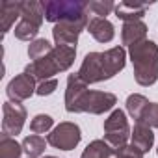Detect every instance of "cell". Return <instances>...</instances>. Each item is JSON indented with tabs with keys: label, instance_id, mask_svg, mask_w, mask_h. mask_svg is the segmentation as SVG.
I'll return each instance as SVG.
<instances>
[{
	"label": "cell",
	"instance_id": "cell-1",
	"mask_svg": "<svg viewBox=\"0 0 158 158\" xmlns=\"http://www.w3.org/2000/svg\"><path fill=\"white\" fill-rule=\"evenodd\" d=\"M117 104V97L108 91H89L88 84L82 80L78 73L67 76V89H65V110L69 114H93L101 115L110 112Z\"/></svg>",
	"mask_w": 158,
	"mask_h": 158
},
{
	"label": "cell",
	"instance_id": "cell-2",
	"mask_svg": "<svg viewBox=\"0 0 158 158\" xmlns=\"http://www.w3.org/2000/svg\"><path fill=\"white\" fill-rule=\"evenodd\" d=\"M127 63V52L123 47H114L104 52H89L86 54L78 76L89 86V84H99L104 80L114 78L119 71L125 69Z\"/></svg>",
	"mask_w": 158,
	"mask_h": 158
},
{
	"label": "cell",
	"instance_id": "cell-3",
	"mask_svg": "<svg viewBox=\"0 0 158 158\" xmlns=\"http://www.w3.org/2000/svg\"><path fill=\"white\" fill-rule=\"evenodd\" d=\"M128 56L134 65V78L139 86H152L158 80V45L143 39L128 47Z\"/></svg>",
	"mask_w": 158,
	"mask_h": 158
},
{
	"label": "cell",
	"instance_id": "cell-4",
	"mask_svg": "<svg viewBox=\"0 0 158 158\" xmlns=\"http://www.w3.org/2000/svg\"><path fill=\"white\" fill-rule=\"evenodd\" d=\"M76 58V47H63V45H56L45 58L32 61L30 65H26V73H30L35 80L45 82L54 78V74L67 71Z\"/></svg>",
	"mask_w": 158,
	"mask_h": 158
},
{
	"label": "cell",
	"instance_id": "cell-5",
	"mask_svg": "<svg viewBox=\"0 0 158 158\" xmlns=\"http://www.w3.org/2000/svg\"><path fill=\"white\" fill-rule=\"evenodd\" d=\"M45 19V4L37 0L21 2V21L15 24V37L21 41H35V35Z\"/></svg>",
	"mask_w": 158,
	"mask_h": 158
},
{
	"label": "cell",
	"instance_id": "cell-6",
	"mask_svg": "<svg viewBox=\"0 0 158 158\" xmlns=\"http://www.w3.org/2000/svg\"><path fill=\"white\" fill-rule=\"evenodd\" d=\"M45 4V19L48 23H61V21H78L88 17L89 6L84 0H48Z\"/></svg>",
	"mask_w": 158,
	"mask_h": 158
},
{
	"label": "cell",
	"instance_id": "cell-7",
	"mask_svg": "<svg viewBox=\"0 0 158 158\" xmlns=\"http://www.w3.org/2000/svg\"><path fill=\"white\" fill-rule=\"evenodd\" d=\"M132 136V130L128 127L127 115L123 110H114L108 119L104 121V141L114 147V149H121L125 145H128V138Z\"/></svg>",
	"mask_w": 158,
	"mask_h": 158
},
{
	"label": "cell",
	"instance_id": "cell-8",
	"mask_svg": "<svg viewBox=\"0 0 158 158\" xmlns=\"http://www.w3.org/2000/svg\"><path fill=\"white\" fill-rule=\"evenodd\" d=\"M82 139V132H80V127L76 123H60L56 128H52V132L47 136V141L48 145H52L54 149H60V151H73Z\"/></svg>",
	"mask_w": 158,
	"mask_h": 158
},
{
	"label": "cell",
	"instance_id": "cell-9",
	"mask_svg": "<svg viewBox=\"0 0 158 158\" xmlns=\"http://www.w3.org/2000/svg\"><path fill=\"white\" fill-rule=\"evenodd\" d=\"M89 17H82L78 21H61L58 24H54L52 28V37L56 41V45H63V47H76L80 34L88 28Z\"/></svg>",
	"mask_w": 158,
	"mask_h": 158
},
{
	"label": "cell",
	"instance_id": "cell-10",
	"mask_svg": "<svg viewBox=\"0 0 158 158\" xmlns=\"http://www.w3.org/2000/svg\"><path fill=\"white\" fill-rule=\"evenodd\" d=\"M2 132L8 136H17L21 134L24 123H26V108L21 102H4L2 106Z\"/></svg>",
	"mask_w": 158,
	"mask_h": 158
},
{
	"label": "cell",
	"instance_id": "cell-11",
	"mask_svg": "<svg viewBox=\"0 0 158 158\" xmlns=\"http://www.w3.org/2000/svg\"><path fill=\"white\" fill-rule=\"evenodd\" d=\"M35 89H37L35 78L30 73L23 71L21 74H17L15 78L10 80V84L6 88V93H8V97H10L11 102H23V101L30 99L35 93Z\"/></svg>",
	"mask_w": 158,
	"mask_h": 158
},
{
	"label": "cell",
	"instance_id": "cell-12",
	"mask_svg": "<svg viewBox=\"0 0 158 158\" xmlns=\"http://www.w3.org/2000/svg\"><path fill=\"white\" fill-rule=\"evenodd\" d=\"M151 4L152 2H119L115 4V15L125 23L141 21V17L145 15V10Z\"/></svg>",
	"mask_w": 158,
	"mask_h": 158
},
{
	"label": "cell",
	"instance_id": "cell-13",
	"mask_svg": "<svg viewBox=\"0 0 158 158\" xmlns=\"http://www.w3.org/2000/svg\"><path fill=\"white\" fill-rule=\"evenodd\" d=\"M88 32L99 41V43H110L115 35V28L108 19L102 17H93L88 23Z\"/></svg>",
	"mask_w": 158,
	"mask_h": 158
},
{
	"label": "cell",
	"instance_id": "cell-14",
	"mask_svg": "<svg viewBox=\"0 0 158 158\" xmlns=\"http://www.w3.org/2000/svg\"><path fill=\"white\" fill-rule=\"evenodd\" d=\"M147 39V24L143 21H132V23H125L121 28V41L123 45H134Z\"/></svg>",
	"mask_w": 158,
	"mask_h": 158
},
{
	"label": "cell",
	"instance_id": "cell-15",
	"mask_svg": "<svg viewBox=\"0 0 158 158\" xmlns=\"http://www.w3.org/2000/svg\"><path fill=\"white\" fill-rule=\"evenodd\" d=\"M21 21V2H2L0 4V24H2V35H6L15 21Z\"/></svg>",
	"mask_w": 158,
	"mask_h": 158
},
{
	"label": "cell",
	"instance_id": "cell-16",
	"mask_svg": "<svg viewBox=\"0 0 158 158\" xmlns=\"http://www.w3.org/2000/svg\"><path fill=\"white\" fill-rule=\"evenodd\" d=\"M132 145L138 147L143 154L152 149V143H154V134H152V128L141 125V123H136L134 125V130H132Z\"/></svg>",
	"mask_w": 158,
	"mask_h": 158
},
{
	"label": "cell",
	"instance_id": "cell-17",
	"mask_svg": "<svg viewBox=\"0 0 158 158\" xmlns=\"http://www.w3.org/2000/svg\"><path fill=\"white\" fill-rule=\"evenodd\" d=\"M47 139L41 138L39 134H32V136H26L23 139V151L28 154V158H37L45 152V147H47Z\"/></svg>",
	"mask_w": 158,
	"mask_h": 158
},
{
	"label": "cell",
	"instance_id": "cell-18",
	"mask_svg": "<svg viewBox=\"0 0 158 158\" xmlns=\"http://www.w3.org/2000/svg\"><path fill=\"white\" fill-rule=\"evenodd\" d=\"M112 152H114V147H110L104 139H95L84 149L80 158H110Z\"/></svg>",
	"mask_w": 158,
	"mask_h": 158
},
{
	"label": "cell",
	"instance_id": "cell-19",
	"mask_svg": "<svg viewBox=\"0 0 158 158\" xmlns=\"http://www.w3.org/2000/svg\"><path fill=\"white\" fill-rule=\"evenodd\" d=\"M21 152L23 145H19L13 136L2 132V136H0V158H21Z\"/></svg>",
	"mask_w": 158,
	"mask_h": 158
},
{
	"label": "cell",
	"instance_id": "cell-20",
	"mask_svg": "<svg viewBox=\"0 0 158 158\" xmlns=\"http://www.w3.org/2000/svg\"><path fill=\"white\" fill-rule=\"evenodd\" d=\"M147 104H149L147 97H143V95H139V93H132V95H128V99H127V112L132 115V119L138 121V119L141 117L143 110L147 108Z\"/></svg>",
	"mask_w": 158,
	"mask_h": 158
},
{
	"label": "cell",
	"instance_id": "cell-21",
	"mask_svg": "<svg viewBox=\"0 0 158 158\" xmlns=\"http://www.w3.org/2000/svg\"><path fill=\"white\" fill-rule=\"evenodd\" d=\"M52 48H54V47H52L45 37H41V39H35V41H32V43L28 45V56H30L32 61H37V60L45 58Z\"/></svg>",
	"mask_w": 158,
	"mask_h": 158
},
{
	"label": "cell",
	"instance_id": "cell-22",
	"mask_svg": "<svg viewBox=\"0 0 158 158\" xmlns=\"http://www.w3.org/2000/svg\"><path fill=\"white\" fill-rule=\"evenodd\" d=\"M136 123H141L149 128H158V102H149Z\"/></svg>",
	"mask_w": 158,
	"mask_h": 158
},
{
	"label": "cell",
	"instance_id": "cell-23",
	"mask_svg": "<svg viewBox=\"0 0 158 158\" xmlns=\"http://www.w3.org/2000/svg\"><path fill=\"white\" fill-rule=\"evenodd\" d=\"M52 125H54V119H52L50 115H47V114H37V115L30 121V130H32L34 134H45V132H48V130L52 128Z\"/></svg>",
	"mask_w": 158,
	"mask_h": 158
},
{
	"label": "cell",
	"instance_id": "cell-24",
	"mask_svg": "<svg viewBox=\"0 0 158 158\" xmlns=\"http://www.w3.org/2000/svg\"><path fill=\"white\" fill-rule=\"evenodd\" d=\"M89 11H93L97 17L106 19V15H110L112 11H115V4L112 0H93V2H88Z\"/></svg>",
	"mask_w": 158,
	"mask_h": 158
},
{
	"label": "cell",
	"instance_id": "cell-25",
	"mask_svg": "<svg viewBox=\"0 0 158 158\" xmlns=\"http://www.w3.org/2000/svg\"><path fill=\"white\" fill-rule=\"evenodd\" d=\"M56 88H58V80H56V78H50V80L39 82V86H37L35 93H37V95H41V97H47V95H52V93L56 91Z\"/></svg>",
	"mask_w": 158,
	"mask_h": 158
},
{
	"label": "cell",
	"instance_id": "cell-26",
	"mask_svg": "<svg viewBox=\"0 0 158 158\" xmlns=\"http://www.w3.org/2000/svg\"><path fill=\"white\" fill-rule=\"evenodd\" d=\"M43 158H56V156H43Z\"/></svg>",
	"mask_w": 158,
	"mask_h": 158
},
{
	"label": "cell",
	"instance_id": "cell-27",
	"mask_svg": "<svg viewBox=\"0 0 158 158\" xmlns=\"http://www.w3.org/2000/svg\"><path fill=\"white\" fill-rule=\"evenodd\" d=\"M156 152H158V149H156Z\"/></svg>",
	"mask_w": 158,
	"mask_h": 158
}]
</instances>
